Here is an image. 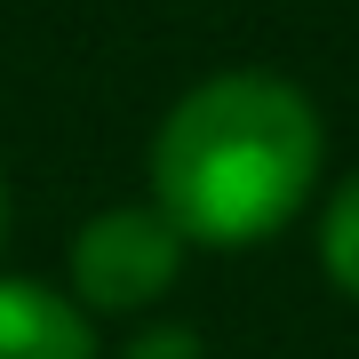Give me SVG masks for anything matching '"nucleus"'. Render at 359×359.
<instances>
[{
  "instance_id": "obj_5",
  "label": "nucleus",
  "mask_w": 359,
  "mask_h": 359,
  "mask_svg": "<svg viewBox=\"0 0 359 359\" xmlns=\"http://www.w3.org/2000/svg\"><path fill=\"white\" fill-rule=\"evenodd\" d=\"M128 359H200V335L192 327H152V335H136Z\"/></svg>"
},
{
  "instance_id": "obj_1",
  "label": "nucleus",
  "mask_w": 359,
  "mask_h": 359,
  "mask_svg": "<svg viewBox=\"0 0 359 359\" xmlns=\"http://www.w3.org/2000/svg\"><path fill=\"white\" fill-rule=\"evenodd\" d=\"M320 112L271 72H216L168 112L152 144L160 216L200 248L271 240L320 184Z\"/></svg>"
},
{
  "instance_id": "obj_3",
  "label": "nucleus",
  "mask_w": 359,
  "mask_h": 359,
  "mask_svg": "<svg viewBox=\"0 0 359 359\" xmlns=\"http://www.w3.org/2000/svg\"><path fill=\"white\" fill-rule=\"evenodd\" d=\"M0 359H96V327L40 280H0Z\"/></svg>"
},
{
  "instance_id": "obj_4",
  "label": "nucleus",
  "mask_w": 359,
  "mask_h": 359,
  "mask_svg": "<svg viewBox=\"0 0 359 359\" xmlns=\"http://www.w3.org/2000/svg\"><path fill=\"white\" fill-rule=\"evenodd\" d=\"M320 256H327V280L359 304V176L327 200V224H320Z\"/></svg>"
},
{
  "instance_id": "obj_6",
  "label": "nucleus",
  "mask_w": 359,
  "mask_h": 359,
  "mask_svg": "<svg viewBox=\"0 0 359 359\" xmlns=\"http://www.w3.org/2000/svg\"><path fill=\"white\" fill-rule=\"evenodd\" d=\"M0 231H8V192H0Z\"/></svg>"
},
{
  "instance_id": "obj_2",
  "label": "nucleus",
  "mask_w": 359,
  "mask_h": 359,
  "mask_svg": "<svg viewBox=\"0 0 359 359\" xmlns=\"http://www.w3.org/2000/svg\"><path fill=\"white\" fill-rule=\"evenodd\" d=\"M184 231L160 208H104L72 240V287L88 311H144L152 295L176 287Z\"/></svg>"
}]
</instances>
